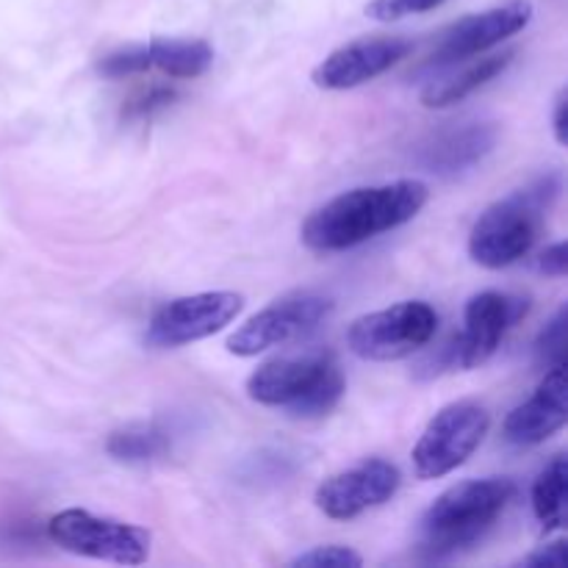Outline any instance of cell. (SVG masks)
I'll return each instance as SVG.
<instances>
[{
    "mask_svg": "<svg viewBox=\"0 0 568 568\" xmlns=\"http://www.w3.org/2000/svg\"><path fill=\"white\" fill-rule=\"evenodd\" d=\"M427 197H430V189L416 178L349 189L316 209L305 220L300 236L305 247L314 253L353 250L414 220L427 205Z\"/></svg>",
    "mask_w": 568,
    "mask_h": 568,
    "instance_id": "6da1fadb",
    "label": "cell"
},
{
    "mask_svg": "<svg viewBox=\"0 0 568 568\" xmlns=\"http://www.w3.org/2000/svg\"><path fill=\"white\" fill-rule=\"evenodd\" d=\"M514 483L505 477L464 480L447 488L422 516V552L449 558L488 536L514 499Z\"/></svg>",
    "mask_w": 568,
    "mask_h": 568,
    "instance_id": "7a4b0ae2",
    "label": "cell"
},
{
    "mask_svg": "<svg viewBox=\"0 0 568 568\" xmlns=\"http://www.w3.org/2000/svg\"><path fill=\"white\" fill-rule=\"evenodd\" d=\"M342 369L327 353L286 355L261 364L247 377V397L266 408H283L297 419H322L344 397Z\"/></svg>",
    "mask_w": 568,
    "mask_h": 568,
    "instance_id": "3957f363",
    "label": "cell"
},
{
    "mask_svg": "<svg viewBox=\"0 0 568 568\" xmlns=\"http://www.w3.org/2000/svg\"><path fill=\"white\" fill-rule=\"evenodd\" d=\"M560 192V178H538L532 186L488 205L469 233V255L486 270H503L530 253L547 209Z\"/></svg>",
    "mask_w": 568,
    "mask_h": 568,
    "instance_id": "277c9868",
    "label": "cell"
},
{
    "mask_svg": "<svg viewBox=\"0 0 568 568\" xmlns=\"http://www.w3.org/2000/svg\"><path fill=\"white\" fill-rule=\"evenodd\" d=\"M438 331V314L422 300H408L392 308L364 314L349 325L347 347L353 355L375 364L408 358L419 353Z\"/></svg>",
    "mask_w": 568,
    "mask_h": 568,
    "instance_id": "5b68a950",
    "label": "cell"
},
{
    "mask_svg": "<svg viewBox=\"0 0 568 568\" xmlns=\"http://www.w3.org/2000/svg\"><path fill=\"white\" fill-rule=\"evenodd\" d=\"M48 536L67 552L120 566H142L150 558V544H153L150 532L142 527L109 516H94L81 508L55 514L48 521Z\"/></svg>",
    "mask_w": 568,
    "mask_h": 568,
    "instance_id": "8992f818",
    "label": "cell"
},
{
    "mask_svg": "<svg viewBox=\"0 0 568 568\" xmlns=\"http://www.w3.org/2000/svg\"><path fill=\"white\" fill-rule=\"evenodd\" d=\"M491 427V416L483 405L453 403L438 410L414 447V471L419 480H438L471 458Z\"/></svg>",
    "mask_w": 568,
    "mask_h": 568,
    "instance_id": "52a82bcc",
    "label": "cell"
},
{
    "mask_svg": "<svg viewBox=\"0 0 568 568\" xmlns=\"http://www.w3.org/2000/svg\"><path fill=\"white\" fill-rule=\"evenodd\" d=\"M527 314V300L503 292H480L464 311V331L444 347L433 364L442 369H477L503 344L505 333Z\"/></svg>",
    "mask_w": 568,
    "mask_h": 568,
    "instance_id": "ba28073f",
    "label": "cell"
},
{
    "mask_svg": "<svg viewBox=\"0 0 568 568\" xmlns=\"http://www.w3.org/2000/svg\"><path fill=\"white\" fill-rule=\"evenodd\" d=\"M331 311L333 303L322 294H288V297L275 300L264 311L250 316L236 333L227 336L225 347L227 353L239 355V358H253V355L266 353L272 347H286V344L311 336L331 316Z\"/></svg>",
    "mask_w": 568,
    "mask_h": 568,
    "instance_id": "9c48e42d",
    "label": "cell"
},
{
    "mask_svg": "<svg viewBox=\"0 0 568 568\" xmlns=\"http://www.w3.org/2000/svg\"><path fill=\"white\" fill-rule=\"evenodd\" d=\"M242 308L244 297L236 292H200L170 300L153 314L144 338L150 347H183L225 331Z\"/></svg>",
    "mask_w": 568,
    "mask_h": 568,
    "instance_id": "30bf717a",
    "label": "cell"
},
{
    "mask_svg": "<svg viewBox=\"0 0 568 568\" xmlns=\"http://www.w3.org/2000/svg\"><path fill=\"white\" fill-rule=\"evenodd\" d=\"M532 20V3L530 0H505V3L491 6L486 11L464 17V20L453 22L447 31L438 37L436 48L430 50L425 61V70H442V67H453L458 61L475 59V55L486 53L494 44L505 42L514 33L525 31Z\"/></svg>",
    "mask_w": 568,
    "mask_h": 568,
    "instance_id": "8fae6325",
    "label": "cell"
},
{
    "mask_svg": "<svg viewBox=\"0 0 568 568\" xmlns=\"http://www.w3.org/2000/svg\"><path fill=\"white\" fill-rule=\"evenodd\" d=\"M214 64V50L203 39H170L155 37L148 44H128L98 61V72L111 81L142 75V72H164L170 78L192 81L209 72Z\"/></svg>",
    "mask_w": 568,
    "mask_h": 568,
    "instance_id": "7c38bea8",
    "label": "cell"
},
{
    "mask_svg": "<svg viewBox=\"0 0 568 568\" xmlns=\"http://www.w3.org/2000/svg\"><path fill=\"white\" fill-rule=\"evenodd\" d=\"M399 475L397 466L392 460L372 458L364 464L353 466L347 471L327 477L320 488H316V508L327 516V519L347 521L361 516L364 510L381 508L383 503L399 491Z\"/></svg>",
    "mask_w": 568,
    "mask_h": 568,
    "instance_id": "4fadbf2b",
    "label": "cell"
},
{
    "mask_svg": "<svg viewBox=\"0 0 568 568\" xmlns=\"http://www.w3.org/2000/svg\"><path fill=\"white\" fill-rule=\"evenodd\" d=\"M414 50V42L405 37H364L333 50L314 72L311 81L320 89L344 92V89L364 87L377 75L392 70Z\"/></svg>",
    "mask_w": 568,
    "mask_h": 568,
    "instance_id": "5bb4252c",
    "label": "cell"
},
{
    "mask_svg": "<svg viewBox=\"0 0 568 568\" xmlns=\"http://www.w3.org/2000/svg\"><path fill=\"white\" fill-rule=\"evenodd\" d=\"M566 364L547 369V377L527 403L510 410L503 436L514 447H536L566 425Z\"/></svg>",
    "mask_w": 568,
    "mask_h": 568,
    "instance_id": "9a60e30c",
    "label": "cell"
},
{
    "mask_svg": "<svg viewBox=\"0 0 568 568\" xmlns=\"http://www.w3.org/2000/svg\"><path fill=\"white\" fill-rule=\"evenodd\" d=\"M497 144V128L491 122H466V125L438 131L422 144L419 164L436 175L453 178L480 164Z\"/></svg>",
    "mask_w": 568,
    "mask_h": 568,
    "instance_id": "2e32d148",
    "label": "cell"
},
{
    "mask_svg": "<svg viewBox=\"0 0 568 568\" xmlns=\"http://www.w3.org/2000/svg\"><path fill=\"white\" fill-rule=\"evenodd\" d=\"M510 61H514V50L488 55V59H477L475 64L455 72V75L444 78V81L427 83V89L422 92V103H425L427 109H447V105L460 103V100L469 98L471 92H477V89L486 87L488 81H494L499 72L508 70Z\"/></svg>",
    "mask_w": 568,
    "mask_h": 568,
    "instance_id": "e0dca14e",
    "label": "cell"
},
{
    "mask_svg": "<svg viewBox=\"0 0 568 568\" xmlns=\"http://www.w3.org/2000/svg\"><path fill=\"white\" fill-rule=\"evenodd\" d=\"M105 449L122 464H150L170 453V433L155 422H133L111 433Z\"/></svg>",
    "mask_w": 568,
    "mask_h": 568,
    "instance_id": "ac0fdd59",
    "label": "cell"
},
{
    "mask_svg": "<svg viewBox=\"0 0 568 568\" xmlns=\"http://www.w3.org/2000/svg\"><path fill=\"white\" fill-rule=\"evenodd\" d=\"M566 494H568V466L564 455L552 458L547 469L538 475L532 486V510L547 532L560 530L566 525Z\"/></svg>",
    "mask_w": 568,
    "mask_h": 568,
    "instance_id": "d6986e66",
    "label": "cell"
},
{
    "mask_svg": "<svg viewBox=\"0 0 568 568\" xmlns=\"http://www.w3.org/2000/svg\"><path fill=\"white\" fill-rule=\"evenodd\" d=\"M566 305L547 322L536 342V364L541 369H552V366L566 364Z\"/></svg>",
    "mask_w": 568,
    "mask_h": 568,
    "instance_id": "ffe728a7",
    "label": "cell"
},
{
    "mask_svg": "<svg viewBox=\"0 0 568 568\" xmlns=\"http://www.w3.org/2000/svg\"><path fill=\"white\" fill-rule=\"evenodd\" d=\"M288 566L294 568H361L364 566V558H361L355 549L338 547V544H331V547H316L311 552L297 555Z\"/></svg>",
    "mask_w": 568,
    "mask_h": 568,
    "instance_id": "44dd1931",
    "label": "cell"
},
{
    "mask_svg": "<svg viewBox=\"0 0 568 568\" xmlns=\"http://www.w3.org/2000/svg\"><path fill=\"white\" fill-rule=\"evenodd\" d=\"M442 3L444 0H369L366 3V17L381 22H394L410 14H422V11H433Z\"/></svg>",
    "mask_w": 568,
    "mask_h": 568,
    "instance_id": "7402d4cb",
    "label": "cell"
},
{
    "mask_svg": "<svg viewBox=\"0 0 568 568\" xmlns=\"http://www.w3.org/2000/svg\"><path fill=\"white\" fill-rule=\"evenodd\" d=\"M172 98H175V92H170V89L153 87L150 92L139 94V98H133L131 103H128V114H131V116H150L153 111L164 109L166 103H172Z\"/></svg>",
    "mask_w": 568,
    "mask_h": 568,
    "instance_id": "603a6c76",
    "label": "cell"
},
{
    "mask_svg": "<svg viewBox=\"0 0 568 568\" xmlns=\"http://www.w3.org/2000/svg\"><path fill=\"white\" fill-rule=\"evenodd\" d=\"M519 566H527V568H560L566 566V544L564 541H555L549 544V547L538 549V552H532L530 558H521Z\"/></svg>",
    "mask_w": 568,
    "mask_h": 568,
    "instance_id": "cb8c5ba5",
    "label": "cell"
},
{
    "mask_svg": "<svg viewBox=\"0 0 568 568\" xmlns=\"http://www.w3.org/2000/svg\"><path fill=\"white\" fill-rule=\"evenodd\" d=\"M538 266H541V272H547V275L564 277L568 272V244L566 242H555L552 247L544 250Z\"/></svg>",
    "mask_w": 568,
    "mask_h": 568,
    "instance_id": "d4e9b609",
    "label": "cell"
},
{
    "mask_svg": "<svg viewBox=\"0 0 568 568\" xmlns=\"http://www.w3.org/2000/svg\"><path fill=\"white\" fill-rule=\"evenodd\" d=\"M566 109H568V92H566V89H560L558 100H555V111H552V131H555V139H558V144L568 142Z\"/></svg>",
    "mask_w": 568,
    "mask_h": 568,
    "instance_id": "484cf974",
    "label": "cell"
}]
</instances>
